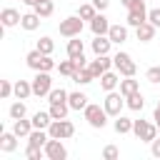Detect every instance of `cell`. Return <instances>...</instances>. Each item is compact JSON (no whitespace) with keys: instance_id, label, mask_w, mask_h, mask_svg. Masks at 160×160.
<instances>
[{"instance_id":"12","label":"cell","mask_w":160,"mask_h":160,"mask_svg":"<svg viewBox=\"0 0 160 160\" xmlns=\"http://www.w3.org/2000/svg\"><path fill=\"white\" fill-rule=\"evenodd\" d=\"M118 85H120V72H118V70H108V72L100 75V88H102L105 92L115 90Z\"/></svg>"},{"instance_id":"46","label":"cell","mask_w":160,"mask_h":160,"mask_svg":"<svg viewBox=\"0 0 160 160\" xmlns=\"http://www.w3.org/2000/svg\"><path fill=\"white\" fill-rule=\"evenodd\" d=\"M120 2H122V5H125V8H128V10H130V8H132V5H135V2H138V0H120Z\"/></svg>"},{"instance_id":"17","label":"cell","mask_w":160,"mask_h":160,"mask_svg":"<svg viewBox=\"0 0 160 160\" xmlns=\"http://www.w3.org/2000/svg\"><path fill=\"white\" fill-rule=\"evenodd\" d=\"M50 140V132L48 130H40V128H32V132L28 135V145H35V148H42L45 150V142Z\"/></svg>"},{"instance_id":"1","label":"cell","mask_w":160,"mask_h":160,"mask_svg":"<svg viewBox=\"0 0 160 160\" xmlns=\"http://www.w3.org/2000/svg\"><path fill=\"white\" fill-rule=\"evenodd\" d=\"M25 62H28V68H30V70H35V72H40V70L50 72L52 68H58V65H55V60H52V55H42L38 48H35V50H30V52L25 55Z\"/></svg>"},{"instance_id":"23","label":"cell","mask_w":160,"mask_h":160,"mask_svg":"<svg viewBox=\"0 0 160 160\" xmlns=\"http://www.w3.org/2000/svg\"><path fill=\"white\" fill-rule=\"evenodd\" d=\"M68 105H70V110H85L88 108V95L85 92H70L68 95Z\"/></svg>"},{"instance_id":"25","label":"cell","mask_w":160,"mask_h":160,"mask_svg":"<svg viewBox=\"0 0 160 160\" xmlns=\"http://www.w3.org/2000/svg\"><path fill=\"white\" fill-rule=\"evenodd\" d=\"M112 128H115V132H118V135H128V132H132V120H130V118L118 115V118H115V122H112Z\"/></svg>"},{"instance_id":"32","label":"cell","mask_w":160,"mask_h":160,"mask_svg":"<svg viewBox=\"0 0 160 160\" xmlns=\"http://www.w3.org/2000/svg\"><path fill=\"white\" fill-rule=\"evenodd\" d=\"M78 15H80L82 20H88V22H90V20H92V18L98 15V8H95L92 2H82V5L78 8Z\"/></svg>"},{"instance_id":"42","label":"cell","mask_w":160,"mask_h":160,"mask_svg":"<svg viewBox=\"0 0 160 160\" xmlns=\"http://www.w3.org/2000/svg\"><path fill=\"white\" fill-rule=\"evenodd\" d=\"M92 5L98 8V12H105V10H108V5H110V0H92Z\"/></svg>"},{"instance_id":"2","label":"cell","mask_w":160,"mask_h":160,"mask_svg":"<svg viewBox=\"0 0 160 160\" xmlns=\"http://www.w3.org/2000/svg\"><path fill=\"white\" fill-rule=\"evenodd\" d=\"M82 115H85L88 125L95 128V130H102L108 125V110L100 108V105H95V102H88V108L82 110Z\"/></svg>"},{"instance_id":"18","label":"cell","mask_w":160,"mask_h":160,"mask_svg":"<svg viewBox=\"0 0 160 160\" xmlns=\"http://www.w3.org/2000/svg\"><path fill=\"white\" fill-rule=\"evenodd\" d=\"M40 20H42V18H40L35 10H32V12H25V15H22V20H20V28H22V30H28V32H32V30H38V28H40Z\"/></svg>"},{"instance_id":"27","label":"cell","mask_w":160,"mask_h":160,"mask_svg":"<svg viewBox=\"0 0 160 160\" xmlns=\"http://www.w3.org/2000/svg\"><path fill=\"white\" fill-rule=\"evenodd\" d=\"M125 102H128V108L130 110H135V112H140L142 108H145V98H142V92L138 90V92H132V95H128L125 98Z\"/></svg>"},{"instance_id":"30","label":"cell","mask_w":160,"mask_h":160,"mask_svg":"<svg viewBox=\"0 0 160 160\" xmlns=\"http://www.w3.org/2000/svg\"><path fill=\"white\" fill-rule=\"evenodd\" d=\"M68 110H70L68 102H50V115H52V120H62V118H68Z\"/></svg>"},{"instance_id":"26","label":"cell","mask_w":160,"mask_h":160,"mask_svg":"<svg viewBox=\"0 0 160 160\" xmlns=\"http://www.w3.org/2000/svg\"><path fill=\"white\" fill-rule=\"evenodd\" d=\"M140 90V82L135 80V75L132 78H125V80H120V92L128 98V95H132V92H138Z\"/></svg>"},{"instance_id":"24","label":"cell","mask_w":160,"mask_h":160,"mask_svg":"<svg viewBox=\"0 0 160 160\" xmlns=\"http://www.w3.org/2000/svg\"><path fill=\"white\" fill-rule=\"evenodd\" d=\"M12 132H15L18 138H28V135L32 132V120H25V118L12 120Z\"/></svg>"},{"instance_id":"8","label":"cell","mask_w":160,"mask_h":160,"mask_svg":"<svg viewBox=\"0 0 160 160\" xmlns=\"http://www.w3.org/2000/svg\"><path fill=\"white\" fill-rule=\"evenodd\" d=\"M82 18L80 15H70V18H65V20H60V35L62 38H75V35H80L82 32Z\"/></svg>"},{"instance_id":"3","label":"cell","mask_w":160,"mask_h":160,"mask_svg":"<svg viewBox=\"0 0 160 160\" xmlns=\"http://www.w3.org/2000/svg\"><path fill=\"white\" fill-rule=\"evenodd\" d=\"M112 68H115V70H118L122 78H132V75L138 72V65H135V60H132L128 52H122V50L112 55Z\"/></svg>"},{"instance_id":"13","label":"cell","mask_w":160,"mask_h":160,"mask_svg":"<svg viewBox=\"0 0 160 160\" xmlns=\"http://www.w3.org/2000/svg\"><path fill=\"white\" fill-rule=\"evenodd\" d=\"M90 30H92V35H108V30H110V20H108L102 12H98V15L90 20Z\"/></svg>"},{"instance_id":"28","label":"cell","mask_w":160,"mask_h":160,"mask_svg":"<svg viewBox=\"0 0 160 160\" xmlns=\"http://www.w3.org/2000/svg\"><path fill=\"white\" fill-rule=\"evenodd\" d=\"M72 80H75L78 85H88V82H92V80H95V75L90 72V68H80V70H75V72H72Z\"/></svg>"},{"instance_id":"21","label":"cell","mask_w":160,"mask_h":160,"mask_svg":"<svg viewBox=\"0 0 160 160\" xmlns=\"http://www.w3.org/2000/svg\"><path fill=\"white\" fill-rule=\"evenodd\" d=\"M18 148V135L10 130V132H0V150L2 152H15Z\"/></svg>"},{"instance_id":"43","label":"cell","mask_w":160,"mask_h":160,"mask_svg":"<svg viewBox=\"0 0 160 160\" xmlns=\"http://www.w3.org/2000/svg\"><path fill=\"white\" fill-rule=\"evenodd\" d=\"M150 152H152L155 158H160V140H158V138H155V140L150 142Z\"/></svg>"},{"instance_id":"34","label":"cell","mask_w":160,"mask_h":160,"mask_svg":"<svg viewBox=\"0 0 160 160\" xmlns=\"http://www.w3.org/2000/svg\"><path fill=\"white\" fill-rule=\"evenodd\" d=\"M42 55H52V50H55V42H52V38H48V35H42L40 40H38V45H35Z\"/></svg>"},{"instance_id":"41","label":"cell","mask_w":160,"mask_h":160,"mask_svg":"<svg viewBox=\"0 0 160 160\" xmlns=\"http://www.w3.org/2000/svg\"><path fill=\"white\" fill-rule=\"evenodd\" d=\"M148 20H150L155 28H160V8H152V10L148 12Z\"/></svg>"},{"instance_id":"37","label":"cell","mask_w":160,"mask_h":160,"mask_svg":"<svg viewBox=\"0 0 160 160\" xmlns=\"http://www.w3.org/2000/svg\"><path fill=\"white\" fill-rule=\"evenodd\" d=\"M10 95H15V85H12L10 80H0V98L8 100Z\"/></svg>"},{"instance_id":"11","label":"cell","mask_w":160,"mask_h":160,"mask_svg":"<svg viewBox=\"0 0 160 160\" xmlns=\"http://www.w3.org/2000/svg\"><path fill=\"white\" fill-rule=\"evenodd\" d=\"M88 68H90V72H92L95 80H98L102 72H108V70L112 68V58H110V55H95V60H92Z\"/></svg>"},{"instance_id":"45","label":"cell","mask_w":160,"mask_h":160,"mask_svg":"<svg viewBox=\"0 0 160 160\" xmlns=\"http://www.w3.org/2000/svg\"><path fill=\"white\" fill-rule=\"evenodd\" d=\"M152 120H155V125H158V130H160V108H155V112H152Z\"/></svg>"},{"instance_id":"38","label":"cell","mask_w":160,"mask_h":160,"mask_svg":"<svg viewBox=\"0 0 160 160\" xmlns=\"http://www.w3.org/2000/svg\"><path fill=\"white\" fill-rule=\"evenodd\" d=\"M145 80H148V82H152V85H158V82H160V65H152V68H148V72H145Z\"/></svg>"},{"instance_id":"47","label":"cell","mask_w":160,"mask_h":160,"mask_svg":"<svg viewBox=\"0 0 160 160\" xmlns=\"http://www.w3.org/2000/svg\"><path fill=\"white\" fill-rule=\"evenodd\" d=\"M22 2H25L28 8H35V5H38V0H22Z\"/></svg>"},{"instance_id":"6","label":"cell","mask_w":160,"mask_h":160,"mask_svg":"<svg viewBox=\"0 0 160 160\" xmlns=\"http://www.w3.org/2000/svg\"><path fill=\"white\" fill-rule=\"evenodd\" d=\"M48 132H50V138L68 140V138H72V135H75V125H72L68 118H62V120H52V122H50V128H48Z\"/></svg>"},{"instance_id":"7","label":"cell","mask_w":160,"mask_h":160,"mask_svg":"<svg viewBox=\"0 0 160 160\" xmlns=\"http://www.w3.org/2000/svg\"><path fill=\"white\" fill-rule=\"evenodd\" d=\"M125 105H128V102H125V95H122V92H115V90H110V92L105 95V100H102V108L108 110L110 118H118Z\"/></svg>"},{"instance_id":"31","label":"cell","mask_w":160,"mask_h":160,"mask_svg":"<svg viewBox=\"0 0 160 160\" xmlns=\"http://www.w3.org/2000/svg\"><path fill=\"white\" fill-rule=\"evenodd\" d=\"M32 10H35L40 18H50V15L55 12V5H52V0H42V2H38Z\"/></svg>"},{"instance_id":"15","label":"cell","mask_w":160,"mask_h":160,"mask_svg":"<svg viewBox=\"0 0 160 160\" xmlns=\"http://www.w3.org/2000/svg\"><path fill=\"white\" fill-rule=\"evenodd\" d=\"M155 30H158V28L148 20V22H142V25H138V28H135V38H138L140 42H150V40L155 38Z\"/></svg>"},{"instance_id":"40","label":"cell","mask_w":160,"mask_h":160,"mask_svg":"<svg viewBox=\"0 0 160 160\" xmlns=\"http://www.w3.org/2000/svg\"><path fill=\"white\" fill-rule=\"evenodd\" d=\"M118 155H120V152H118L115 145H105V150H102V158H105V160H118Z\"/></svg>"},{"instance_id":"9","label":"cell","mask_w":160,"mask_h":160,"mask_svg":"<svg viewBox=\"0 0 160 160\" xmlns=\"http://www.w3.org/2000/svg\"><path fill=\"white\" fill-rule=\"evenodd\" d=\"M148 8H145V0H138L130 10H128V25L130 28H138V25H142V22H148Z\"/></svg>"},{"instance_id":"49","label":"cell","mask_w":160,"mask_h":160,"mask_svg":"<svg viewBox=\"0 0 160 160\" xmlns=\"http://www.w3.org/2000/svg\"><path fill=\"white\" fill-rule=\"evenodd\" d=\"M38 2H42V0H38Z\"/></svg>"},{"instance_id":"48","label":"cell","mask_w":160,"mask_h":160,"mask_svg":"<svg viewBox=\"0 0 160 160\" xmlns=\"http://www.w3.org/2000/svg\"><path fill=\"white\" fill-rule=\"evenodd\" d=\"M158 108H160V100H158Z\"/></svg>"},{"instance_id":"33","label":"cell","mask_w":160,"mask_h":160,"mask_svg":"<svg viewBox=\"0 0 160 160\" xmlns=\"http://www.w3.org/2000/svg\"><path fill=\"white\" fill-rule=\"evenodd\" d=\"M8 112H10V118H12V120H20V118H25L28 108H25V102H22V100L18 98V100H15L12 105H10V110H8Z\"/></svg>"},{"instance_id":"5","label":"cell","mask_w":160,"mask_h":160,"mask_svg":"<svg viewBox=\"0 0 160 160\" xmlns=\"http://www.w3.org/2000/svg\"><path fill=\"white\" fill-rule=\"evenodd\" d=\"M30 82H32V95H38V98H48L50 90H52V78H50V72H45V70L35 72V78H32Z\"/></svg>"},{"instance_id":"20","label":"cell","mask_w":160,"mask_h":160,"mask_svg":"<svg viewBox=\"0 0 160 160\" xmlns=\"http://www.w3.org/2000/svg\"><path fill=\"white\" fill-rule=\"evenodd\" d=\"M30 120H32V128L48 130V128H50V122H52V115H50V110H38Z\"/></svg>"},{"instance_id":"22","label":"cell","mask_w":160,"mask_h":160,"mask_svg":"<svg viewBox=\"0 0 160 160\" xmlns=\"http://www.w3.org/2000/svg\"><path fill=\"white\" fill-rule=\"evenodd\" d=\"M80 55H85V45H82V40H80V35H75V38H70L68 40V58H80Z\"/></svg>"},{"instance_id":"10","label":"cell","mask_w":160,"mask_h":160,"mask_svg":"<svg viewBox=\"0 0 160 160\" xmlns=\"http://www.w3.org/2000/svg\"><path fill=\"white\" fill-rule=\"evenodd\" d=\"M45 158H48V160H65V158H68V148L62 145V140L50 138V140L45 142Z\"/></svg>"},{"instance_id":"4","label":"cell","mask_w":160,"mask_h":160,"mask_svg":"<svg viewBox=\"0 0 160 160\" xmlns=\"http://www.w3.org/2000/svg\"><path fill=\"white\" fill-rule=\"evenodd\" d=\"M132 135L142 142H152L158 138V125L148 120H132Z\"/></svg>"},{"instance_id":"29","label":"cell","mask_w":160,"mask_h":160,"mask_svg":"<svg viewBox=\"0 0 160 160\" xmlns=\"http://www.w3.org/2000/svg\"><path fill=\"white\" fill-rule=\"evenodd\" d=\"M30 95H32V82H28V80H18V82H15V98L25 100V98H30Z\"/></svg>"},{"instance_id":"19","label":"cell","mask_w":160,"mask_h":160,"mask_svg":"<svg viewBox=\"0 0 160 160\" xmlns=\"http://www.w3.org/2000/svg\"><path fill=\"white\" fill-rule=\"evenodd\" d=\"M108 38L112 40V45H122V42L128 40V28H125V25H110Z\"/></svg>"},{"instance_id":"36","label":"cell","mask_w":160,"mask_h":160,"mask_svg":"<svg viewBox=\"0 0 160 160\" xmlns=\"http://www.w3.org/2000/svg\"><path fill=\"white\" fill-rule=\"evenodd\" d=\"M58 70H60V75H68V78H72V72L78 70V65H75V60H72V58H68V60H62V62L58 65Z\"/></svg>"},{"instance_id":"44","label":"cell","mask_w":160,"mask_h":160,"mask_svg":"<svg viewBox=\"0 0 160 160\" xmlns=\"http://www.w3.org/2000/svg\"><path fill=\"white\" fill-rule=\"evenodd\" d=\"M75 65H78V70H80V68H88V60H85V55L75 58Z\"/></svg>"},{"instance_id":"14","label":"cell","mask_w":160,"mask_h":160,"mask_svg":"<svg viewBox=\"0 0 160 160\" xmlns=\"http://www.w3.org/2000/svg\"><path fill=\"white\" fill-rule=\"evenodd\" d=\"M0 20H2V25H5V28H15V25H20L22 15H20L15 8H2V12H0Z\"/></svg>"},{"instance_id":"16","label":"cell","mask_w":160,"mask_h":160,"mask_svg":"<svg viewBox=\"0 0 160 160\" xmlns=\"http://www.w3.org/2000/svg\"><path fill=\"white\" fill-rule=\"evenodd\" d=\"M110 45H112V40L108 35H95V40L90 42V48H92L95 55H108L110 52Z\"/></svg>"},{"instance_id":"35","label":"cell","mask_w":160,"mask_h":160,"mask_svg":"<svg viewBox=\"0 0 160 160\" xmlns=\"http://www.w3.org/2000/svg\"><path fill=\"white\" fill-rule=\"evenodd\" d=\"M68 95H70V92H68L65 88H52L50 95H48V100H50V102H68Z\"/></svg>"},{"instance_id":"39","label":"cell","mask_w":160,"mask_h":160,"mask_svg":"<svg viewBox=\"0 0 160 160\" xmlns=\"http://www.w3.org/2000/svg\"><path fill=\"white\" fill-rule=\"evenodd\" d=\"M45 155V150L42 148H35V145H28V150H25V158L28 160H40Z\"/></svg>"}]
</instances>
